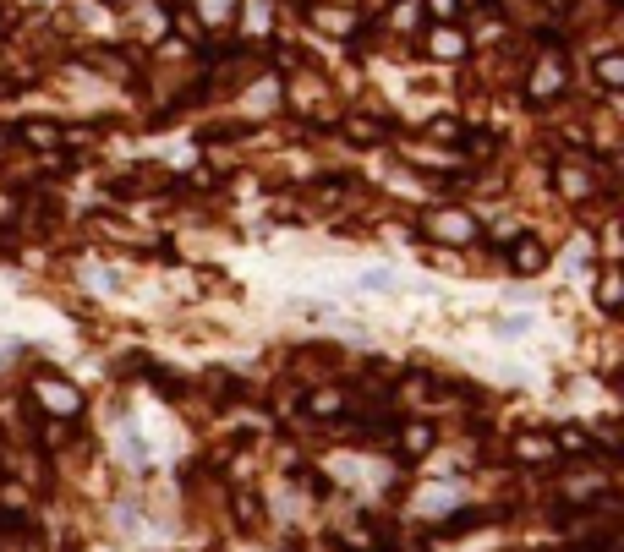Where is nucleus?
Wrapping results in <instances>:
<instances>
[{"label": "nucleus", "mask_w": 624, "mask_h": 552, "mask_svg": "<svg viewBox=\"0 0 624 552\" xmlns=\"http://www.w3.org/2000/svg\"><path fill=\"white\" fill-rule=\"evenodd\" d=\"M416 230H422L427 241H444V246H466V241L482 236V225L466 208H427V214L416 219Z\"/></svg>", "instance_id": "obj_1"}, {"label": "nucleus", "mask_w": 624, "mask_h": 552, "mask_svg": "<svg viewBox=\"0 0 624 552\" xmlns=\"http://www.w3.org/2000/svg\"><path fill=\"white\" fill-rule=\"evenodd\" d=\"M33 405H39L44 416H61V421L83 416V394H77L66 378H39V383H33Z\"/></svg>", "instance_id": "obj_2"}, {"label": "nucleus", "mask_w": 624, "mask_h": 552, "mask_svg": "<svg viewBox=\"0 0 624 552\" xmlns=\"http://www.w3.org/2000/svg\"><path fill=\"white\" fill-rule=\"evenodd\" d=\"M564 82H570L564 55H542V61L531 66V77H526V93H531L537 104H548V99H559V93H564Z\"/></svg>", "instance_id": "obj_3"}, {"label": "nucleus", "mask_w": 624, "mask_h": 552, "mask_svg": "<svg viewBox=\"0 0 624 552\" xmlns=\"http://www.w3.org/2000/svg\"><path fill=\"white\" fill-rule=\"evenodd\" d=\"M504 246H510L515 274H542V268H548V246H542L537 236H504Z\"/></svg>", "instance_id": "obj_4"}, {"label": "nucleus", "mask_w": 624, "mask_h": 552, "mask_svg": "<svg viewBox=\"0 0 624 552\" xmlns=\"http://www.w3.org/2000/svg\"><path fill=\"white\" fill-rule=\"evenodd\" d=\"M312 22H318L323 33H334V39H356L362 33V17L345 6H312Z\"/></svg>", "instance_id": "obj_5"}, {"label": "nucleus", "mask_w": 624, "mask_h": 552, "mask_svg": "<svg viewBox=\"0 0 624 552\" xmlns=\"http://www.w3.org/2000/svg\"><path fill=\"white\" fill-rule=\"evenodd\" d=\"M515 460L520 465H553V460H559V449H553L548 432H520V438H515Z\"/></svg>", "instance_id": "obj_6"}, {"label": "nucleus", "mask_w": 624, "mask_h": 552, "mask_svg": "<svg viewBox=\"0 0 624 552\" xmlns=\"http://www.w3.org/2000/svg\"><path fill=\"white\" fill-rule=\"evenodd\" d=\"M11 137H17V143H28V148H39V154H50V148L66 143V132H61L55 121H22Z\"/></svg>", "instance_id": "obj_7"}, {"label": "nucleus", "mask_w": 624, "mask_h": 552, "mask_svg": "<svg viewBox=\"0 0 624 552\" xmlns=\"http://www.w3.org/2000/svg\"><path fill=\"white\" fill-rule=\"evenodd\" d=\"M427 50H433L438 61H460V55H466V33H460L455 22H438V28L427 33Z\"/></svg>", "instance_id": "obj_8"}, {"label": "nucleus", "mask_w": 624, "mask_h": 552, "mask_svg": "<svg viewBox=\"0 0 624 552\" xmlns=\"http://www.w3.org/2000/svg\"><path fill=\"white\" fill-rule=\"evenodd\" d=\"M340 137H345V143H384V137H389V121H373V115H345V121H340Z\"/></svg>", "instance_id": "obj_9"}, {"label": "nucleus", "mask_w": 624, "mask_h": 552, "mask_svg": "<svg viewBox=\"0 0 624 552\" xmlns=\"http://www.w3.org/2000/svg\"><path fill=\"white\" fill-rule=\"evenodd\" d=\"M192 17H203L208 28H230L236 22V0H192Z\"/></svg>", "instance_id": "obj_10"}, {"label": "nucleus", "mask_w": 624, "mask_h": 552, "mask_svg": "<svg viewBox=\"0 0 624 552\" xmlns=\"http://www.w3.org/2000/svg\"><path fill=\"white\" fill-rule=\"evenodd\" d=\"M307 410H312V416H323V421H334L340 410H351V399H345L340 389H312L307 394Z\"/></svg>", "instance_id": "obj_11"}, {"label": "nucleus", "mask_w": 624, "mask_h": 552, "mask_svg": "<svg viewBox=\"0 0 624 552\" xmlns=\"http://www.w3.org/2000/svg\"><path fill=\"white\" fill-rule=\"evenodd\" d=\"M553 181H559L564 197H592V175L575 170V164H559V170H553Z\"/></svg>", "instance_id": "obj_12"}, {"label": "nucleus", "mask_w": 624, "mask_h": 552, "mask_svg": "<svg viewBox=\"0 0 624 552\" xmlns=\"http://www.w3.org/2000/svg\"><path fill=\"white\" fill-rule=\"evenodd\" d=\"M488 520H499V509H471V514H455V520H444V525H438V536H466V531H477V525H488Z\"/></svg>", "instance_id": "obj_13"}, {"label": "nucleus", "mask_w": 624, "mask_h": 552, "mask_svg": "<svg viewBox=\"0 0 624 552\" xmlns=\"http://www.w3.org/2000/svg\"><path fill=\"white\" fill-rule=\"evenodd\" d=\"M592 72H597V82H603L608 93H619V88H624V55H619V50L597 55V66H592Z\"/></svg>", "instance_id": "obj_14"}, {"label": "nucleus", "mask_w": 624, "mask_h": 552, "mask_svg": "<svg viewBox=\"0 0 624 552\" xmlns=\"http://www.w3.org/2000/svg\"><path fill=\"white\" fill-rule=\"evenodd\" d=\"M619 301H624L619 274H614V268H603V274H597V307H603V312H619Z\"/></svg>", "instance_id": "obj_15"}, {"label": "nucleus", "mask_w": 624, "mask_h": 552, "mask_svg": "<svg viewBox=\"0 0 624 552\" xmlns=\"http://www.w3.org/2000/svg\"><path fill=\"white\" fill-rule=\"evenodd\" d=\"M400 449L427 454V449H433V427H427V421H411V427H400Z\"/></svg>", "instance_id": "obj_16"}, {"label": "nucleus", "mask_w": 624, "mask_h": 552, "mask_svg": "<svg viewBox=\"0 0 624 552\" xmlns=\"http://www.w3.org/2000/svg\"><path fill=\"white\" fill-rule=\"evenodd\" d=\"M230 509H236V520L247 525V531H258V525H263V509H258V498H252V492H236V498H230Z\"/></svg>", "instance_id": "obj_17"}, {"label": "nucleus", "mask_w": 624, "mask_h": 552, "mask_svg": "<svg viewBox=\"0 0 624 552\" xmlns=\"http://www.w3.org/2000/svg\"><path fill=\"white\" fill-rule=\"evenodd\" d=\"M460 132H466V126H460L455 115H433V121H427V137H438V143H460Z\"/></svg>", "instance_id": "obj_18"}, {"label": "nucleus", "mask_w": 624, "mask_h": 552, "mask_svg": "<svg viewBox=\"0 0 624 552\" xmlns=\"http://www.w3.org/2000/svg\"><path fill=\"white\" fill-rule=\"evenodd\" d=\"M389 17H395V28H416V22H422V0H395Z\"/></svg>", "instance_id": "obj_19"}, {"label": "nucleus", "mask_w": 624, "mask_h": 552, "mask_svg": "<svg viewBox=\"0 0 624 552\" xmlns=\"http://www.w3.org/2000/svg\"><path fill=\"white\" fill-rule=\"evenodd\" d=\"M427 17H433V22H455L460 17V11H466V6H460V0H427Z\"/></svg>", "instance_id": "obj_20"}, {"label": "nucleus", "mask_w": 624, "mask_h": 552, "mask_svg": "<svg viewBox=\"0 0 624 552\" xmlns=\"http://www.w3.org/2000/svg\"><path fill=\"white\" fill-rule=\"evenodd\" d=\"M362 285L367 290H389V274H384V268H373V274H362Z\"/></svg>", "instance_id": "obj_21"}, {"label": "nucleus", "mask_w": 624, "mask_h": 552, "mask_svg": "<svg viewBox=\"0 0 624 552\" xmlns=\"http://www.w3.org/2000/svg\"><path fill=\"white\" fill-rule=\"evenodd\" d=\"M17 208H22L17 197H11V192H0V219H17Z\"/></svg>", "instance_id": "obj_22"}, {"label": "nucleus", "mask_w": 624, "mask_h": 552, "mask_svg": "<svg viewBox=\"0 0 624 552\" xmlns=\"http://www.w3.org/2000/svg\"><path fill=\"white\" fill-rule=\"evenodd\" d=\"M6 143H11V132H6V126H0V154H6Z\"/></svg>", "instance_id": "obj_23"}, {"label": "nucleus", "mask_w": 624, "mask_h": 552, "mask_svg": "<svg viewBox=\"0 0 624 552\" xmlns=\"http://www.w3.org/2000/svg\"><path fill=\"white\" fill-rule=\"evenodd\" d=\"M460 6H477V0H460Z\"/></svg>", "instance_id": "obj_24"}, {"label": "nucleus", "mask_w": 624, "mask_h": 552, "mask_svg": "<svg viewBox=\"0 0 624 552\" xmlns=\"http://www.w3.org/2000/svg\"><path fill=\"white\" fill-rule=\"evenodd\" d=\"M0 257H6V241H0Z\"/></svg>", "instance_id": "obj_25"}, {"label": "nucleus", "mask_w": 624, "mask_h": 552, "mask_svg": "<svg viewBox=\"0 0 624 552\" xmlns=\"http://www.w3.org/2000/svg\"><path fill=\"white\" fill-rule=\"evenodd\" d=\"M214 552H225V547H214Z\"/></svg>", "instance_id": "obj_26"}]
</instances>
